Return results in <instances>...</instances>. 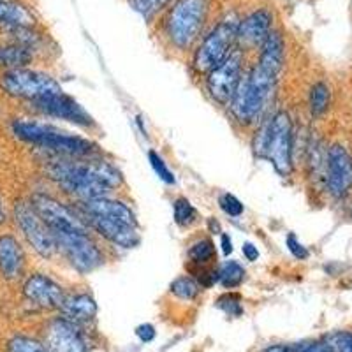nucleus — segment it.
<instances>
[{"mask_svg":"<svg viewBox=\"0 0 352 352\" xmlns=\"http://www.w3.org/2000/svg\"><path fill=\"white\" fill-rule=\"evenodd\" d=\"M276 78V74H272L257 64L241 76L236 92L229 102L232 116L240 124H252L266 111L275 92Z\"/></svg>","mask_w":352,"mask_h":352,"instance_id":"f257e3e1","label":"nucleus"},{"mask_svg":"<svg viewBox=\"0 0 352 352\" xmlns=\"http://www.w3.org/2000/svg\"><path fill=\"white\" fill-rule=\"evenodd\" d=\"M254 140V150L270 160L280 176H289L292 169V122L285 111H276Z\"/></svg>","mask_w":352,"mask_h":352,"instance_id":"f03ea898","label":"nucleus"},{"mask_svg":"<svg viewBox=\"0 0 352 352\" xmlns=\"http://www.w3.org/2000/svg\"><path fill=\"white\" fill-rule=\"evenodd\" d=\"M12 132L20 140L55 152L64 157H92L97 153V144L80 136H71L53 125L39 122L18 120L12 124Z\"/></svg>","mask_w":352,"mask_h":352,"instance_id":"7ed1b4c3","label":"nucleus"},{"mask_svg":"<svg viewBox=\"0 0 352 352\" xmlns=\"http://www.w3.org/2000/svg\"><path fill=\"white\" fill-rule=\"evenodd\" d=\"M46 171L64 192L80 201L108 196L109 192V188L94 175L88 157L85 160H53Z\"/></svg>","mask_w":352,"mask_h":352,"instance_id":"20e7f679","label":"nucleus"},{"mask_svg":"<svg viewBox=\"0 0 352 352\" xmlns=\"http://www.w3.org/2000/svg\"><path fill=\"white\" fill-rule=\"evenodd\" d=\"M210 0H176L166 20V34L178 50L190 48L208 20Z\"/></svg>","mask_w":352,"mask_h":352,"instance_id":"39448f33","label":"nucleus"},{"mask_svg":"<svg viewBox=\"0 0 352 352\" xmlns=\"http://www.w3.org/2000/svg\"><path fill=\"white\" fill-rule=\"evenodd\" d=\"M238 25H240V20L229 14L210 30L208 36H204L194 53L192 65L197 72L208 74L236 50Z\"/></svg>","mask_w":352,"mask_h":352,"instance_id":"423d86ee","label":"nucleus"},{"mask_svg":"<svg viewBox=\"0 0 352 352\" xmlns=\"http://www.w3.org/2000/svg\"><path fill=\"white\" fill-rule=\"evenodd\" d=\"M0 87L8 96L18 99L39 100L44 97L62 94V87L50 74L32 69H11L0 78Z\"/></svg>","mask_w":352,"mask_h":352,"instance_id":"0eeeda50","label":"nucleus"},{"mask_svg":"<svg viewBox=\"0 0 352 352\" xmlns=\"http://www.w3.org/2000/svg\"><path fill=\"white\" fill-rule=\"evenodd\" d=\"M56 247L80 273H90L104 264V252L92 240L90 232L53 231Z\"/></svg>","mask_w":352,"mask_h":352,"instance_id":"6e6552de","label":"nucleus"},{"mask_svg":"<svg viewBox=\"0 0 352 352\" xmlns=\"http://www.w3.org/2000/svg\"><path fill=\"white\" fill-rule=\"evenodd\" d=\"M245 56L240 48H236L220 65L208 72L206 78V88L215 102L226 106L231 102L232 96L236 92L243 76Z\"/></svg>","mask_w":352,"mask_h":352,"instance_id":"1a4fd4ad","label":"nucleus"},{"mask_svg":"<svg viewBox=\"0 0 352 352\" xmlns=\"http://www.w3.org/2000/svg\"><path fill=\"white\" fill-rule=\"evenodd\" d=\"M14 217H16V224L21 229V232H23V236L27 238L28 243L32 245V248L39 256H55V252L58 250L55 234L50 229V226L41 219L39 213L32 206V203L20 201L16 204V208H14Z\"/></svg>","mask_w":352,"mask_h":352,"instance_id":"9d476101","label":"nucleus"},{"mask_svg":"<svg viewBox=\"0 0 352 352\" xmlns=\"http://www.w3.org/2000/svg\"><path fill=\"white\" fill-rule=\"evenodd\" d=\"M30 203L52 231L90 232V228L83 220V217L55 197L46 196V194H34Z\"/></svg>","mask_w":352,"mask_h":352,"instance_id":"9b49d317","label":"nucleus"},{"mask_svg":"<svg viewBox=\"0 0 352 352\" xmlns=\"http://www.w3.org/2000/svg\"><path fill=\"white\" fill-rule=\"evenodd\" d=\"M43 344L50 352H88L87 338L80 324L65 317H55L44 326Z\"/></svg>","mask_w":352,"mask_h":352,"instance_id":"f8f14e48","label":"nucleus"},{"mask_svg":"<svg viewBox=\"0 0 352 352\" xmlns=\"http://www.w3.org/2000/svg\"><path fill=\"white\" fill-rule=\"evenodd\" d=\"M326 185L333 197L342 199L352 188V155L342 144H333L326 153Z\"/></svg>","mask_w":352,"mask_h":352,"instance_id":"ddd939ff","label":"nucleus"},{"mask_svg":"<svg viewBox=\"0 0 352 352\" xmlns=\"http://www.w3.org/2000/svg\"><path fill=\"white\" fill-rule=\"evenodd\" d=\"M23 296L28 303L43 310H60L65 300L64 289L50 276L34 273L25 280Z\"/></svg>","mask_w":352,"mask_h":352,"instance_id":"4468645a","label":"nucleus"},{"mask_svg":"<svg viewBox=\"0 0 352 352\" xmlns=\"http://www.w3.org/2000/svg\"><path fill=\"white\" fill-rule=\"evenodd\" d=\"M34 108L43 113V115L55 116V118H60V120H67L71 124L80 125V127H92L94 125L92 116L85 111L83 106L78 104L76 100L65 96L64 92L34 100Z\"/></svg>","mask_w":352,"mask_h":352,"instance_id":"2eb2a0df","label":"nucleus"},{"mask_svg":"<svg viewBox=\"0 0 352 352\" xmlns=\"http://www.w3.org/2000/svg\"><path fill=\"white\" fill-rule=\"evenodd\" d=\"M272 25L273 14L268 9H256L245 18H241L240 25H238L236 48H240L241 52L261 48L272 32Z\"/></svg>","mask_w":352,"mask_h":352,"instance_id":"dca6fc26","label":"nucleus"},{"mask_svg":"<svg viewBox=\"0 0 352 352\" xmlns=\"http://www.w3.org/2000/svg\"><path fill=\"white\" fill-rule=\"evenodd\" d=\"M87 226L92 231H96L99 236L108 240L109 243L116 245L122 248H134L140 245L141 238L138 228L134 226L124 224L118 220L102 219V217H92V215H81Z\"/></svg>","mask_w":352,"mask_h":352,"instance_id":"f3484780","label":"nucleus"},{"mask_svg":"<svg viewBox=\"0 0 352 352\" xmlns=\"http://www.w3.org/2000/svg\"><path fill=\"white\" fill-rule=\"evenodd\" d=\"M76 212L80 213V215H92L102 217V219L118 220V222H124V224L138 228L136 215H134V212L129 208L127 204L122 203V201L118 199H111V197L108 196L80 201L76 206Z\"/></svg>","mask_w":352,"mask_h":352,"instance_id":"a211bd4d","label":"nucleus"},{"mask_svg":"<svg viewBox=\"0 0 352 352\" xmlns=\"http://www.w3.org/2000/svg\"><path fill=\"white\" fill-rule=\"evenodd\" d=\"M25 270V252L11 234L0 236V275L6 280H18Z\"/></svg>","mask_w":352,"mask_h":352,"instance_id":"6ab92c4d","label":"nucleus"},{"mask_svg":"<svg viewBox=\"0 0 352 352\" xmlns=\"http://www.w3.org/2000/svg\"><path fill=\"white\" fill-rule=\"evenodd\" d=\"M60 316L74 324L85 326L92 322L97 316V303L87 292H78L72 296H65L60 307Z\"/></svg>","mask_w":352,"mask_h":352,"instance_id":"aec40b11","label":"nucleus"},{"mask_svg":"<svg viewBox=\"0 0 352 352\" xmlns=\"http://www.w3.org/2000/svg\"><path fill=\"white\" fill-rule=\"evenodd\" d=\"M0 25H4V27H34L36 14L16 0H0Z\"/></svg>","mask_w":352,"mask_h":352,"instance_id":"412c9836","label":"nucleus"},{"mask_svg":"<svg viewBox=\"0 0 352 352\" xmlns=\"http://www.w3.org/2000/svg\"><path fill=\"white\" fill-rule=\"evenodd\" d=\"M32 50L20 46V44H0V67L23 69L32 62Z\"/></svg>","mask_w":352,"mask_h":352,"instance_id":"4be33fe9","label":"nucleus"},{"mask_svg":"<svg viewBox=\"0 0 352 352\" xmlns=\"http://www.w3.org/2000/svg\"><path fill=\"white\" fill-rule=\"evenodd\" d=\"M215 257V245L210 238H201L188 248V259H190V264H196V266H210Z\"/></svg>","mask_w":352,"mask_h":352,"instance_id":"5701e85b","label":"nucleus"},{"mask_svg":"<svg viewBox=\"0 0 352 352\" xmlns=\"http://www.w3.org/2000/svg\"><path fill=\"white\" fill-rule=\"evenodd\" d=\"M201 289L203 287L199 285V282H197L194 276L188 275L178 276V278H175V280L171 282V285H169L171 294H175L176 298H180V300L184 301L196 300V298L199 296Z\"/></svg>","mask_w":352,"mask_h":352,"instance_id":"b1692460","label":"nucleus"},{"mask_svg":"<svg viewBox=\"0 0 352 352\" xmlns=\"http://www.w3.org/2000/svg\"><path fill=\"white\" fill-rule=\"evenodd\" d=\"M245 280V270L240 263L236 261H228L222 264V268L219 270V282L224 285L226 289H236L243 284Z\"/></svg>","mask_w":352,"mask_h":352,"instance_id":"393cba45","label":"nucleus"},{"mask_svg":"<svg viewBox=\"0 0 352 352\" xmlns=\"http://www.w3.org/2000/svg\"><path fill=\"white\" fill-rule=\"evenodd\" d=\"M329 100H331V94L324 81H317L312 88H310V111L314 116L324 115L329 108Z\"/></svg>","mask_w":352,"mask_h":352,"instance_id":"a878e982","label":"nucleus"},{"mask_svg":"<svg viewBox=\"0 0 352 352\" xmlns=\"http://www.w3.org/2000/svg\"><path fill=\"white\" fill-rule=\"evenodd\" d=\"M173 217L180 228H188L197 220V210L194 208L192 203L187 197H178L173 203Z\"/></svg>","mask_w":352,"mask_h":352,"instance_id":"bb28decb","label":"nucleus"},{"mask_svg":"<svg viewBox=\"0 0 352 352\" xmlns=\"http://www.w3.org/2000/svg\"><path fill=\"white\" fill-rule=\"evenodd\" d=\"M171 0H131V6L140 12L144 20H153Z\"/></svg>","mask_w":352,"mask_h":352,"instance_id":"cd10ccee","label":"nucleus"},{"mask_svg":"<svg viewBox=\"0 0 352 352\" xmlns=\"http://www.w3.org/2000/svg\"><path fill=\"white\" fill-rule=\"evenodd\" d=\"M8 352H50L43 342L28 336H14L8 342Z\"/></svg>","mask_w":352,"mask_h":352,"instance_id":"c85d7f7f","label":"nucleus"},{"mask_svg":"<svg viewBox=\"0 0 352 352\" xmlns=\"http://www.w3.org/2000/svg\"><path fill=\"white\" fill-rule=\"evenodd\" d=\"M217 307L224 314H228L229 317H240L243 314L240 294H234V292H228L224 296H220L217 300Z\"/></svg>","mask_w":352,"mask_h":352,"instance_id":"c756f323","label":"nucleus"},{"mask_svg":"<svg viewBox=\"0 0 352 352\" xmlns=\"http://www.w3.org/2000/svg\"><path fill=\"white\" fill-rule=\"evenodd\" d=\"M148 160H150V164H152L153 171L157 173V176H159L160 180L164 182V184L168 185H173L175 184V175L171 173V169L168 168V164L164 162V159L159 155L157 152H153V150H150L148 152Z\"/></svg>","mask_w":352,"mask_h":352,"instance_id":"7c9ffc66","label":"nucleus"},{"mask_svg":"<svg viewBox=\"0 0 352 352\" xmlns=\"http://www.w3.org/2000/svg\"><path fill=\"white\" fill-rule=\"evenodd\" d=\"M333 352H352V333L336 331L326 338Z\"/></svg>","mask_w":352,"mask_h":352,"instance_id":"2f4dec72","label":"nucleus"},{"mask_svg":"<svg viewBox=\"0 0 352 352\" xmlns=\"http://www.w3.org/2000/svg\"><path fill=\"white\" fill-rule=\"evenodd\" d=\"M219 204L220 208H222V212H224L226 215L232 217V219H238L245 210L243 203H241L236 196H232V194H222L219 199Z\"/></svg>","mask_w":352,"mask_h":352,"instance_id":"473e14b6","label":"nucleus"},{"mask_svg":"<svg viewBox=\"0 0 352 352\" xmlns=\"http://www.w3.org/2000/svg\"><path fill=\"white\" fill-rule=\"evenodd\" d=\"M285 245H287L289 252L292 254V257H296V259L305 261V259H308V256H310L307 250V247H305V245L301 243V241L298 240L294 234H292V232L287 236V240H285Z\"/></svg>","mask_w":352,"mask_h":352,"instance_id":"72a5a7b5","label":"nucleus"},{"mask_svg":"<svg viewBox=\"0 0 352 352\" xmlns=\"http://www.w3.org/2000/svg\"><path fill=\"white\" fill-rule=\"evenodd\" d=\"M296 352H333L328 342H303L294 347Z\"/></svg>","mask_w":352,"mask_h":352,"instance_id":"f704fd0d","label":"nucleus"},{"mask_svg":"<svg viewBox=\"0 0 352 352\" xmlns=\"http://www.w3.org/2000/svg\"><path fill=\"white\" fill-rule=\"evenodd\" d=\"M136 335L143 344H150V342L155 338V328L152 324H141L140 328L136 329Z\"/></svg>","mask_w":352,"mask_h":352,"instance_id":"c9c22d12","label":"nucleus"},{"mask_svg":"<svg viewBox=\"0 0 352 352\" xmlns=\"http://www.w3.org/2000/svg\"><path fill=\"white\" fill-rule=\"evenodd\" d=\"M241 252H243L245 259L250 261V263H254V261L259 259V250H257L256 245L250 243V241L243 243V247H241Z\"/></svg>","mask_w":352,"mask_h":352,"instance_id":"e433bc0d","label":"nucleus"},{"mask_svg":"<svg viewBox=\"0 0 352 352\" xmlns=\"http://www.w3.org/2000/svg\"><path fill=\"white\" fill-rule=\"evenodd\" d=\"M220 245H222V252H224L226 256H229V254L232 252V240L228 234H222V236H220Z\"/></svg>","mask_w":352,"mask_h":352,"instance_id":"4c0bfd02","label":"nucleus"},{"mask_svg":"<svg viewBox=\"0 0 352 352\" xmlns=\"http://www.w3.org/2000/svg\"><path fill=\"white\" fill-rule=\"evenodd\" d=\"M263 352H296L294 347H287V345H270L264 349Z\"/></svg>","mask_w":352,"mask_h":352,"instance_id":"58836bf2","label":"nucleus"},{"mask_svg":"<svg viewBox=\"0 0 352 352\" xmlns=\"http://www.w3.org/2000/svg\"><path fill=\"white\" fill-rule=\"evenodd\" d=\"M208 224H210V231H212L213 234H220V224H219V222H217V220L210 219Z\"/></svg>","mask_w":352,"mask_h":352,"instance_id":"ea45409f","label":"nucleus"},{"mask_svg":"<svg viewBox=\"0 0 352 352\" xmlns=\"http://www.w3.org/2000/svg\"><path fill=\"white\" fill-rule=\"evenodd\" d=\"M6 220V213H4V208H2V203H0V224Z\"/></svg>","mask_w":352,"mask_h":352,"instance_id":"a19ab883","label":"nucleus"}]
</instances>
